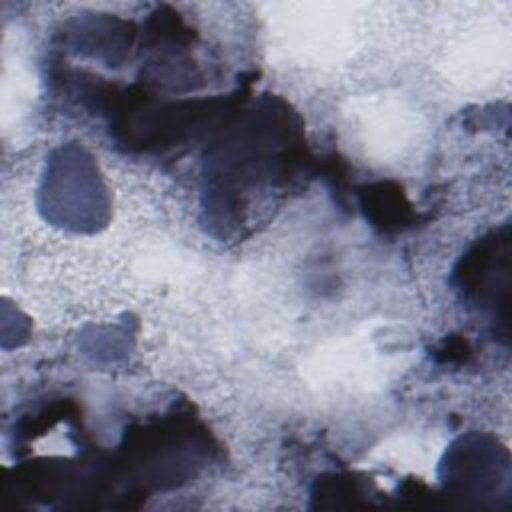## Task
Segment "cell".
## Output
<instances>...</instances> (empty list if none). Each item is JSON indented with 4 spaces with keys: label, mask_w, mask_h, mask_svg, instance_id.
<instances>
[{
    "label": "cell",
    "mask_w": 512,
    "mask_h": 512,
    "mask_svg": "<svg viewBox=\"0 0 512 512\" xmlns=\"http://www.w3.org/2000/svg\"><path fill=\"white\" fill-rule=\"evenodd\" d=\"M356 116L368 150L378 156L402 152L418 134V118L394 100H370Z\"/></svg>",
    "instance_id": "cell-1"
}]
</instances>
